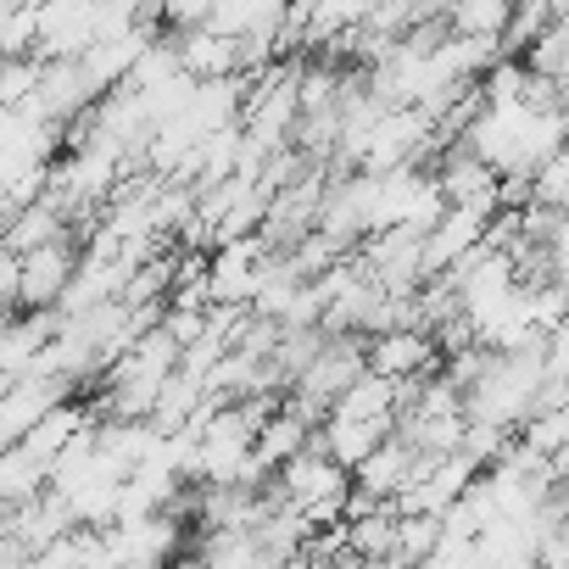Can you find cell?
<instances>
[{"instance_id": "obj_3", "label": "cell", "mask_w": 569, "mask_h": 569, "mask_svg": "<svg viewBox=\"0 0 569 569\" xmlns=\"http://www.w3.org/2000/svg\"><path fill=\"white\" fill-rule=\"evenodd\" d=\"M73 273H79L73 240H51V246L29 251V257H23V284H18V308H29V313H57V308H62V291L73 284Z\"/></svg>"}, {"instance_id": "obj_19", "label": "cell", "mask_w": 569, "mask_h": 569, "mask_svg": "<svg viewBox=\"0 0 569 569\" xmlns=\"http://www.w3.org/2000/svg\"><path fill=\"white\" fill-rule=\"evenodd\" d=\"M541 369H547V380H552V386H563V380H569V319H563L558 330H547V352H541Z\"/></svg>"}, {"instance_id": "obj_12", "label": "cell", "mask_w": 569, "mask_h": 569, "mask_svg": "<svg viewBox=\"0 0 569 569\" xmlns=\"http://www.w3.org/2000/svg\"><path fill=\"white\" fill-rule=\"evenodd\" d=\"M513 7H502V0H463V7H447V29L452 40H486L497 46L502 29H508Z\"/></svg>"}, {"instance_id": "obj_7", "label": "cell", "mask_w": 569, "mask_h": 569, "mask_svg": "<svg viewBox=\"0 0 569 569\" xmlns=\"http://www.w3.org/2000/svg\"><path fill=\"white\" fill-rule=\"evenodd\" d=\"M486 218H475V212H463V207H447V218L425 234V273L430 279H441V273H452L480 240H486Z\"/></svg>"}, {"instance_id": "obj_2", "label": "cell", "mask_w": 569, "mask_h": 569, "mask_svg": "<svg viewBox=\"0 0 569 569\" xmlns=\"http://www.w3.org/2000/svg\"><path fill=\"white\" fill-rule=\"evenodd\" d=\"M268 262H273V251H268L257 234H246V240H234V246H218V251L207 257V291H212V308H240V313H251V302H257V291H262Z\"/></svg>"}, {"instance_id": "obj_17", "label": "cell", "mask_w": 569, "mask_h": 569, "mask_svg": "<svg viewBox=\"0 0 569 569\" xmlns=\"http://www.w3.org/2000/svg\"><path fill=\"white\" fill-rule=\"evenodd\" d=\"M441 541V519H397V563L419 569Z\"/></svg>"}, {"instance_id": "obj_13", "label": "cell", "mask_w": 569, "mask_h": 569, "mask_svg": "<svg viewBox=\"0 0 569 569\" xmlns=\"http://www.w3.org/2000/svg\"><path fill=\"white\" fill-rule=\"evenodd\" d=\"M347 547H352L358 558H369L375 569H380L386 558H397V508H380V513L347 525Z\"/></svg>"}, {"instance_id": "obj_10", "label": "cell", "mask_w": 569, "mask_h": 569, "mask_svg": "<svg viewBox=\"0 0 569 569\" xmlns=\"http://www.w3.org/2000/svg\"><path fill=\"white\" fill-rule=\"evenodd\" d=\"M308 441H313V425H308V419H297L291 408L279 402V408H273V419L257 430V447H251V458H257L268 475H279V469L291 463L297 452H308Z\"/></svg>"}, {"instance_id": "obj_4", "label": "cell", "mask_w": 569, "mask_h": 569, "mask_svg": "<svg viewBox=\"0 0 569 569\" xmlns=\"http://www.w3.org/2000/svg\"><path fill=\"white\" fill-rule=\"evenodd\" d=\"M369 375H380L391 386H413V380L441 375V352L419 330H386V336L369 341Z\"/></svg>"}, {"instance_id": "obj_15", "label": "cell", "mask_w": 569, "mask_h": 569, "mask_svg": "<svg viewBox=\"0 0 569 569\" xmlns=\"http://www.w3.org/2000/svg\"><path fill=\"white\" fill-rule=\"evenodd\" d=\"M40 46V7H0V62L34 57Z\"/></svg>"}, {"instance_id": "obj_11", "label": "cell", "mask_w": 569, "mask_h": 569, "mask_svg": "<svg viewBox=\"0 0 569 569\" xmlns=\"http://www.w3.org/2000/svg\"><path fill=\"white\" fill-rule=\"evenodd\" d=\"M397 408H402V386H391V380H380V375H363L330 413L363 419V425H391V430H397Z\"/></svg>"}, {"instance_id": "obj_20", "label": "cell", "mask_w": 569, "mask_h": 569, "mask_svg": "<svg viewBox=\"0 0 569 569\" xmlns=\"http://www.w3.org/2000/svg\"><path fill=\"white\" fill-rule=\"evenodd\" d=\"M18 284H23V257H12L7 246H0V313L18 308Z\"/></svg>"}, {"instance_id": "obj_9", "label": "cell", "mask_w": 569, "mask_h": 569, "mask_svg": "<svg viewBox=\"0 0 569 569\" xmlns=\"http://www.w3.org/2000/svg\"><path fill=\"white\" fill-rule=\"evenodd\" d=\"M51 240H68V212H62L51 196H40L34 207L12 212L7 229H0V246H7L12 257H29V251H40V246H51Z\"/></svg>"}, {"instance_id": "obj_14", "label": "cell", "mask_w": 569, "mask_h": 569, "mask_svg": "<svg viewBox=\"0 0 569 569\" xmlns=\"http://www.w3.org/2000/svg\"><path fill=\"white\" fill-rule=\"evenodd\" d=\"M552 29V7L547 0H530V7H513V18H508V29H502V40H497V51L508 57V62H525V51L541 40Z\"/></svg>"}, {"instance_id": "obj_8", "label": "cell", "mask_w": 569, "mask_h": 569, "mask_svg": "<svg viewBox=\"0 0 569 569\" xmlns=\"http://www.w3.org/2000/svg\"><path fill=\"white\" fill-rule=\"evenodd\" d=\"M386 436H391V425H363V419H341V413H330V419L313 430L308 447H319L330 463H341V469L352 475V469H358Z\"/></svg>"}, {"instance_id": "obj_5", "label": "cell", "mask_w": 569, "mask_h": 569, "mask_svg": "<svg viewBox=\"0 0 569 569\" xmlns=\"http://www.w3.org/2000/svg\"><path fill=\"white\" fill-rule=\"evenodd\" d=\"M96 46V0H57L40 7V62H79Z\"/></svg>"}, {"instance_id": "obj_6", "label": "cell", "mask_w": 569, "mask_h": 569, "mask_svg": "<svg viewBox=\"0 0 569 569\" xmlns=\"http://www.w3.org/2000/svg\"><path fill=\"white\" fill-rule=\"evenodd\" d=\"M430 469H436V463H425L402 436H386V441H380L358 469H352V486H358V491H369V497H380V502H391L402 486H413V480H419V475H430Z\"/></svg>"}, {"instance_id": "obj_18", "label": "cell", "mask_w": 569, "mask_h": 569, "mask_svg": "<svg viewBox=\"0 0 569 569\" xmlns=\"http://www.w3.org/2000/svg\"><path fill=\"white\" fill-rule=\"evenodd\" d=\"M84 541H90V530H73V536H62V541L29 552L23 569H84Z\"/></svg>"}, {"instance_id": "obj_16", "label": "cell", "mask_w": 569, "mask_h": 569, "mask_svg": "<svg viewBox=\"0 0 569 569\" xmlns=\"http://www.w3.org/2000/svg\"><path fill=\"white\" fill-rule=\"evenodd\" d=\"M40 79H46V62L40 57H18V62H0V107L18 112L40 96Z\"/></svg>"}, {"instance_id": "obj_1", "label": "cell", "mask_w": 569, "mask_h": 569, "mask_svg": "<svg viewBox=\"0 0 569 569\" xmlns=\"http://www.w3.org/2000/svg\"><path fill=\"white\" fill-rule=\"evenodd\" d=\"M347 491H352V475H347L341 463H330L319 447H308V452H297L291 463L273 475V486H268L262 497L279 502V508L313 513V508H325V502H347Z\"/></svg>"}]
</instances>
